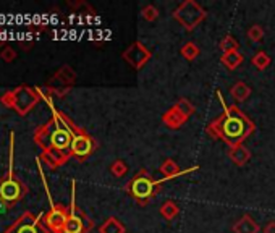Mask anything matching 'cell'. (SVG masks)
<instances>
[{
    "label": "cell",
    "instance_id": "obj_1",
    "mask_svg": "<svg viewBox=\"0 0 275 233\" xmlns=\"http://www.w3.org/2000/svg\"><path fill=\"white\" fill-rule=\"evenodd\" d=\"M36 141L46 149L44 156H49L52 150H57V152L62 154L65 152L68 148H72L73 134L66 126L55 125L54 128H50L49 125L39 130L36 134Z\"/></svg>",
    "mask_w": 275,
    "mask_h": 233
},
{
    "label": "cell",
    "instance_id": "obj_2",
    "mask_svg": "<svg viewBox=\"0 0 275 233\" xmlns=\"http://www.w3.org/2000/svg\"><path fill=\"white\" fill-rule=\"evenodd\" d=\"M13 138L15 134L12 133V141H10V168L8 175H6L2 182H0V198L5 200L8 204H13L20 201L26 194L28 188L24 186V183L20 180L18 176L13 174Z\"/></svg>",
    "mask_w": 275,
    "mask_h": 233
},
{
    "label": "cell",
    "instance_id": "obj_3",
    "mask_svg": "<svg viewBox=\"0 0 275 233\" xmlns=\"http://www.w3.org/2000/svg\"><path fill=\"white\" fill-rule=\"evenodd\" d=\"M2 102L6 107H13L18 114L26 115L38 102V91L28 86H20L2 96Z\"/></svg>",
    "mask_w": 275,
    "mask_h": 233
},
{
    "label": "cell",
    "instance_id": "obj_4",
    "mask_svg": "<svg viewBox=\"0 0 275 233\" xmlns=\"http://www.w3.org/2000/svg\"><path fill=\"white\" fill-rule=\"evenodd\" d=\"M5 233H49V230L42 225V214L34 216L24 212Z\"/></svg>",
    "mask_w": 275,
    "mask_h": 233
},
{
    "label": "cell",
    "instance_id": "obj_5",
    "mask_svg": "<svg viewBox=\"0 0 275 233\" xmlns=\"http://www.w3.org/2000/svg\"><path fill=\"white\" fill-rule=\"evenodd\" d=\"M46 222L49 224V227L55 232H62L64 230V225L66 222V217L65 214L62 210H58L57 208H54L50 212H49V216L46 217Z\"/></svg>",
    "mask_w": 275,
    "mask_h": 233
},
{
    "label": "cell",
    "instance_id": "obj_6",
    "mask_svg": "<svg viewBox=\"0 0 275 233\" xmlns=\"http://www.w3.org/2000/svg\"><path fill=\"white\" fill-rule=\"evenodd\" d=\"M91 141H89L86 136H74L73 142H72V150L73 154L76 156H88L91 152Z\"/></svg>",
    "mask_w": 275,
    "mask_h": 233
},
{
    "label": "cell",
    "instance_id": "obj_7",
    "mask_svg": "<svg viewBox=\"0 0 275 233\" xmlns=\"http://www.w3.org/2000/svg\"><path fill=\"white\" fill-rule=\"evenodd\" d=\"M224 130H225L226 136H235V138H238L243 132V122L240 118H230V120H226Z\"/></svg>",
    "mask_w": 275,
    "mask_h": 233
},
{
    "label": "cell",
    "instance_id": "obj_8",
    "mask_svg": "<svg viewBox=\"0 0 275 233\" xmlns=\"http://www.w3.org/2000/svg\"><path fill=\"white\" fill-rule=\"evenodd\" d=\"M64 233H81L82 232V224H81V218L76 216H72L66 218V222L64 225Z\"/></svg>",
    "mask_w": 275,
    "mask_h": 233
},
{
    "label": "cell",
    "instance_id": "obj_9",
    "mask_svg": "<svg viewBox=\"0 0 275 233\" xmlns=\"http://www.w3.org/2000/svg\"><path fill=\"white\" fill-rule=\"evenodd\" d=\"M133 191L136 196H149L150 191H152V184L148 180H136L133 184Z\"/></svg>",
    "mask_w": 275,
    "mask_h": 233
},
{
    "label": "cell",
    "instance_id": "obj_10",
    "mask_svg": "<svg viewBox=\"0 0 275 233\" xmlns=\"http://www.w3.org/2000/svg\"><path fill=\"white\" fill-rule=\"evenodd\" d=\"M15 57H16L15 50H13L12 47H5L4 52H2V58H4L5 62H12V60H15Z\"/></svg>",
    "mask_w": 275,
    "mask_h": 233
},
{
    "label": "cell",
    "instance_id": "obj_11",
    "mask_svg": "<svg viewBox=\"0 0 275 233\" xmlns=\"http://www.w3.org/2000/svg\"><path fill=\"white\" fill-rule=\"evenodd\" d=\"M8 202H6L5 200H2V198H0V214H4V212H6V208H8Z\"/></svg>",
    "mask_w": 275,
    "mask_h": 233
}]
</instances>
